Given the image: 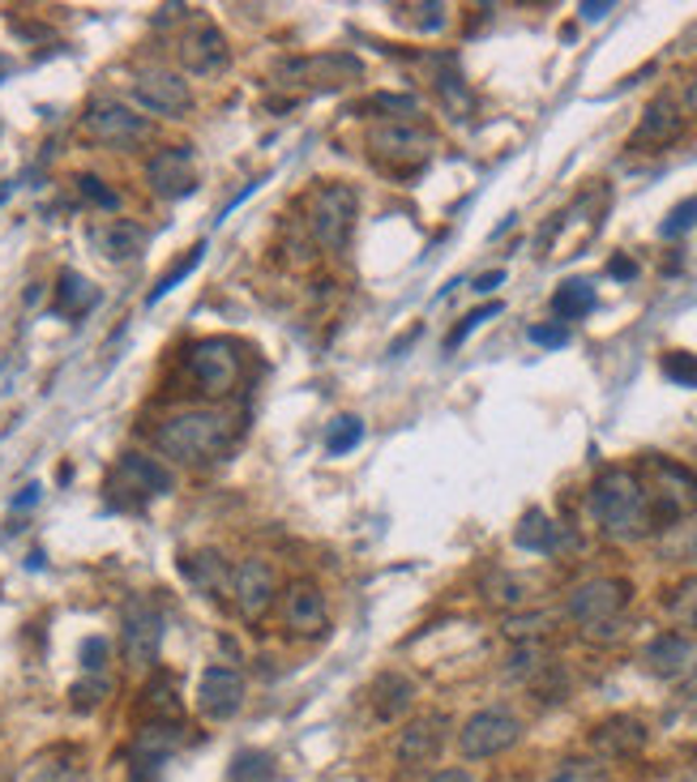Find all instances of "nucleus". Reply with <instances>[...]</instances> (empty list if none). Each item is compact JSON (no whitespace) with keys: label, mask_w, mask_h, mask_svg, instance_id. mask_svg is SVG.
I'll return each instance as SVG.
<instances>
[{"label":"nucleus","mask_w":697,"mask_h":782,"mask_svg":"<svg viewBox=\"0 0 697 782\" xmlns=\"http://www.w3.org/2000/svg\"><path fill=\"white\" fill-rule=\"evenodd\" d=\"M501 282H505V270H492V274H484V279H475V291H479V295H488V291H497Z\"/></svg>","instance_id":"50"},{"label":"nucleus","mask_w":697,"mask_h":782,"mask_svg":"<svg viewBox=\"0 0 697 782\" xmlns=\"http://www.w3.org/2000/svg\"><path fill=\"white\" fill-rule=\"evenodd\" d=\"M356 116H386V124H411V116H419L416 94H372L364 99Z\"/></svg>","instance_id":"30"},{"label":"nucleus","mask_w":697,"mask_h":782,"mask_svg":"<svg viewBox=\"0 0 697 782\" xmlns=\"http://www.w3.org/2000/svg\"><path fill=\"white\" fill-rule=\"evenodd\" d=\"M146 180H150L155 197H163V201H180V197H189L197 189L193 150H189V146H168V150L150 154V163H146Z\"/></svg>","instance_id":"13"},{"label":"nucleus","mask_w":697,"mask_h":782,"mask_svg":"<svg viewBox=\"0 0 697 782\" xmlns=\"http://www.w3.org/2000/svg\"><path fill=\"white\" fill-rule=\"evenodd\" d=\"M356 214H360V193L351 184H321L308 197V231L317 240V249L342 252L351 244L356 231Z\"/></svg>","instance_id":"3"},{"label":"nucleus","mask_w":697,"mask_h":782,"mask_svg":"<svg viewBox=\"0 0 697 782\" xmlns=\"http://www.w3.org/2000/svg\"><path fill=\"white\" fill-rule=\"evenodd\" d=\"M552 629V615L535 612V615H509L505 620V633L514 638V642H535L539 633H548Z\"/></svg>","instance_id":"39"},{"label":"nucleus","mask_w":697,"mask_h":782,"mask_svg":"<svg viewBox=\"0 0 697 782\" xmlns=\"http://www.w3.org/2000/svg\"><path fill=\"white\" fill-rule=\"evenodd\" d=\"M590 513L613 539H641V534L664 527L659 509L646 492V479L625 471V467H608L590 483Z\"/></svg>","instance_id":"1"},{"label":"nucleus","mask_w":697,"mask_h":782,"mask_svg":"<svg viewBox=\"0 0 697 782\" xmlns=\"http://www.w3.org/2000/svg\"><path fill=\"white\" fill-rule=\"evenodd\" d=\"M78 193H82L90 205H99V210H116V205H120V193L108 189L99 176H78Z\"/></svg>","instance_id":"42"},{"label":"nucleus","mask_w":697,"mask_h":782,"mask_svg":"<svg viewBox=\"0 0 697 782\" xmlns=\"http://www.w3.org/2000/svg\"><path fill=\"white\" fill-rule=\"evenodd\" d=\"M78 774H82L78 749H48L22 770V782H78Z\"/></svg>","instance_id":"24"},{"label":"nucleus","mask_w":697,"mask_h":782,"mask_svg":"<svg viewBox=\"0 0 697 782\" xmlns=\"http://www.w3.org/2000/svg\"><path fill=\"white\" fill-rule=\"evenodd\" d=\"M368 701H372V714L381 723H394V719H402L416 705V684L407 675H398V671H381L372 680V689H368Z\"/></svg>","instance_id":"21"},{"label":"nucleus","mask_w":697,"mask_h":782,"mask_svg":"<svg viewBox=\"0 0 697 782\" xmlns=\"http://www.w3.org/2000/svg\"><path fill=\"white\" fill-rule=\"evenodd\" d=\"M282 620L291 629V638H321L326 624H330V612H326V594L312 586V582H291L287 590V603H282Z\"/></svg>","instance_id":"15"},{"label":"nucleus","mask_w":697,"mask_h":782,"mask_svg":"<svg viewBox=\"0 0 697 782\" xmlns=\"http://www.w3.org/2000/svg\"><path fill=\"white\" fill-rule=\"evenodd\" d=\"M189 372H193L197 390L206 393V398H227V393L240 385L245 363H240L236 342H227V338H201V342H193V351H189Z\"/></svg>","instance_id":"6"},{"label":"nucleus","mask_w":697,"mask_h":782,"mask_svg":"<svg viewBox=\"0 0 697 782\" xmlns=\"http://www.w3.org/2000/svg\"><path fill=\"white\" fill-rule=\"evenodd\" d=\"M641 668L659 680H680L694 668V642L685 633H659L655 642L641 650Z\"/></svg>","instance_id":"20"},{"label":"nucleus","mask_w":697,"mask_h":782,"mask_svg":"<svg viewBox=\"0 0 697 782\" xmlns=\"http://www.w3.org/2000/svg\"><path fill=\"white\" fill-rule=\"evenodd\" d=\"M120 645H125V663L146 671L159 659L163 645V612L150 599H129V608L120 615Z\"/></svg>","instance_id":"8"},{"label":"nucleus","mask_w":697,"mask_h":782,"mask_svg":"<svg viewBox=\"0 0 697 782\" xmlns=\"http://www.w3.org/2000/svg\"><path fill=\"white\" fill-rule=\"evenodd\" d=\"M180 64H185V73H193V78H210V73H219L227 64V39L219 27H193L185 39H180Z\"/></svg>","instance_id":"18"},{"label":"nucleus","mask_w":697,"mask_h":782,"mask_svg":"<svg viewBox=\"0 0 697 782\" xmlns=\"http://www.w3.org/2000/svg\"><path fill=\"white\" fill-rule=\"evenodd\" d=\"M231 594H236V608L240 615L257 624L261 615L275 608V594H279V573H275V564L261 557H249L236 564V573H231Z\"/></svg>","instance_id":"11"},{"label":"nucleus","mask_w":697,"mask_h":782,"mask_svg":"<svg viewBox=\"0 0 697 782\" xmlns=\"http://www.w3.org/2000/svg\"><path fill=\"white\" fill-rule=\"evenodd\" d=\"M437 94H441V103H446V112L454 116V120H467V112H471V90H467V82L454 73V69H446L441 78H437Z\"/></svg>","instance_id":"34"},{"label":"nucleus","mask_w":697,"mask_h":782,"mask_svg":"<svg viewBox=\"0 0 697 782\" xmlns=\"http://www.w3.org/2000/svg\"><path fill=\"white\" fill-rule=\"evenodd\" d=\"M595 308V287L586 279H569L560 282L557 291H552V312L560 317V325L565 321H578V317H586Z\"/></svg>","instance_id":"29"},{"label":"nucleus","mask_w":697,"mask_h":782,"mask_svg":"<svg viewBox=\"0 0 697 782\" xmlns=\"http://www.w3.org/2000/svg\"><path fill=\"white\" fill-rule=\"evenodd\" d=\"M685 108L697 116V73L689 78V82H685Z\"/></svg>","instance_id":"52"},{"label":"nucleus","mask_w":697,"mask_h":782,"mask_svg":"<svg viewBox=\"0 0 697 782\" xmlns=\"http://www.w3.org/2000/svg\"><path fill=\"white\" fill-rule=\"evenodd\" d=\"M599 779H604V770L595 761H565V765H557V774L548 782H599Z\"/></svg>","instance_id":"45"},{"label":"nucleus","mask_w":697,"mask_h":782,"mask_svg":"<svg viewBox=\"0 0 697 782\" xmlns=\"http://www.w3.org/2000/svg\"><path fill=\"white\" fill-rule=\"evenodd\" d=\"M201 257H206V244H193V249L185 252V257H180V261H176V265H171L168 274H163V279L155 282V287H150V295H146V304H159V300H163V295H168L171 287H176V282H185L189 279V274H193L197 265H201Z\"/></svg>","instance_id":"33"},{"label":"nucleus","mask_w":697,"mask_h":782,"mask_svg":"<svg viewBox=\"0 0 697 782\" xmlns=\"http://www.w3.org/2000/svg\"><path fill=\"white\" fill-rule=\"evenodd\" d=\"M522 740V723L509 710H479L467 719V726L458 731V749L467 761H488L501 756L505 749H514Z\"/></svg>","instance_id":"9"},{"label":"nucleus","mask_w":697,"mask_h":782,"mask_svg":"<svg viewBox=\"0 0 697 782\" xmlns=\"http://www.w3.org/2000/svg\"><path fill=\"white\" fill-rule=\"evenodd\" d=\"M275 78L282 86H305V90H342L364 82V60L351 52H321V57L282 60Z\"/></svg>","instance_id":"5"},{"label":"nucleus","mask_w":697,"mask_h":782,"mask_svg":"<svg viewBox=\"0 0 697 782\" xmlns=\"http://www.w3.org/2000/svg\"><path fill=\"white\" fill-rule=\"evenodd\" d=\"M236 432V420L219 411V407H197V411H180L171 415L159 432H155V445L159 453H168L171 462H210L219 458Z\"/></svg>","instance_id":"2"},{"label":"nucleus","mask_w":697,"mask_h":782,"mask_svg":"<svg viewBox=\"0 0 697 782\" xmlns=\"http://www.w3.org/2000/svg\"><path fill=\"white\" fill-rule=\"evenodd\" d=\"M99 304V291L82 279V274H73V270H64L57 282V312L60 317H86L90 308Z\"/></svg>","instance_id":"28"},{"label":"nucleus","mask_w":697,"mask_h":782,"mask_svg":"<svg viewBox=\"0 0 697 782\" xmlns=\"http://www.w3.org/2000/svg\"><path fill=\"white\" fill-rule=\"evenodd\" d=\"M629 594H634V586L625 578H595V582H586V586H578L569 594L565 612L574 615L583 629L599 633V629H608L616 615L629 608Z\"/></svg>","instance_id":"7"},{"label":"nucleus","mask_w":697,"mask_h":782,"mask_svg":"<svg viewBox=\"0 0 697 782\" xmlns=\"http://www.w3.org/2000/svg\"><path fill=\"white\" fill-rule=\"evenodd\" d=\"M578 13H583L586 22H599V18H608V13H613V4H608V0H604V4H599V0H586Z\"/></svg>","instance_id":"49"},{"label":"nucleus","mask_w":697,"mask_h":782,"mask_svg":"<svg viewBox=\"0 0 697 782\" xmlns=\"http://www.w3.org/2000/svg\"><path fill=\"white\" fill-rule=\"evenodd\" d=\"M514 543H518L522 552L548 557V552H557L560 548V527L544 513V509H530V513H522V522L514 527Z\"/></svg>","instance_id":"25"},{"label":"nucleus","mask_w":697,"mask_h":782,"mask_svg":"<svg viewBox=\"0 0 697 782\" xmlns=\"http://www.w3.org/2000/svg\"><path fill=\"white\" fill-rule=\"evenodd\" d=\"M501 308H505V304H497V300H492V304H484V308H475V312H467V317H462V325H458V330H454V334L446 338L449 351H454V347H462V338L475 334V330H479V325H484L488 317H501Z\"/></svg>","instance_id":"43"},{"label":"nucleus","mask_w":697,"mask_h":782,"mask_svg":"<svg viewBox=\"0 0 697 782\" xmlns=\"http://www.w3.org/2000/svg\"><path fill=\"white\" fill-rule=\"evenodd\" d=\"M668 608H671V615H676L680 624H694V629H697V578H689L685 586L671 594Z\"/></svg>","instance_id":"44"},{"label":"nucleus","mask_w":697,"mask_h":782,"mask_svg":"<svg viewBox=\"0 0 697 782\" xmlns=\"http://www.w3.org/2000/svg\"><path fill=\"white\" fill-rule=\"evenodd\" d=\"M82 124L99 146H112V150H133L150 133V124L138 112H129L125 103H116V99H94L86 108Z\"/></svg>","instance_id":"10"},{"label":"nucleus","mask_w":697,"mask_h":782,"mask_svg":"<svg viewBox=\"0 0 697 782\" xmlns=\"http://www.w3.org/2000/svg\"><path fill=\"white\" fill-rule=\"evenodd\" d=\"M176 749H180V726L171 723V719H155V723H146L138 731V740H133V761H138V770L141 765L159 770Z\"/></svg>","instance_id":"23"},{"label":"nucleus","mask_w":697,"mask_h":782,"mask_svg":"<svg viewBox=\"0 0 697 782\" xmlns=\"http://www.w3.org/2000/svg\"><path fill=\"white\" fill-rule=\"evenodd\" d=\"M441 749H446V719H441V714L416 719V723L398 735V761L411 765V770L432 765V761L441 756Z\"/></svg>","instance_id":"19"},{"label":"nucleus","mask_w":697,"mask_h":782,"mask_svg":"<svg viewBox=\"0 0 697 782\" xmlns=\"http://www.w3.org/2000/svg\"><path fill=\"white\" fill-rule=\"evenodd\" d=\"M133 94H138L141 108L155 112V116H180V112L193 108V90H189V82H185L180 73L163 69V64L141 69L138 82H133Z\"/></svg>","instance_id":"12"},{"label":"nucleus","mask_w":697,"mask_h":782,"mask_svg":"<svg viewBox=\"0 0 697 782\" xmlns=\"http://www.w3.org/2000/svg\"><path fill=\"white\" fill-rule=\"evenodd\" d=\"M360 441H364V420L338 415V420L330 423V432H326V453H330V458H342V453H351Z\"/></svg>","instance_id":"35"},{"label":"nucleus","mask_w":697,"mask_h":782,"mask_svg":"<svg viewBox=\"0 0 697 782\" xmlns=\"http://www.w3.org/2000/svg\"><path fill=\"white\" fill-rule=\"evenodd\" d=\"M608 274L620 282L638 279V261H634V257H613V261H608Z\"/></svg>","instance_id":"48"},{"label":"nucleus","mask_w":697,"mask_h":782,"mask_svg":"<svg viewBox=\"0 0 697 782\" xmlns=\"http://www.w3.org/2000/svg\"><path fill=\"white\" fill-rule=\"evenodd\" d=\"M9 193H13V184H0V205L9 201Z\"/></svg>","instance_id":"55"},{"label":"nucleus","mask_w":697,"mask_h":782,"mask_svg":"<svg viewBox=\"0 0 697 782\" xmlns=\"http://www.w3.org/2000/svg\"><path fill=\"white\" fill-rule=\"evenodd\" d=\"M680 129H685V116L676 108V99H671V94H659V99H650V108L641 112L629 146H634V150H664V146H671V141L680 138Z\"/></svg>","instance_id":"17"},{"label":"nucleus","mask_w":697,"mask_h":782,"mask_svg":"<svg viewBox=\"0 0 697 782\" xmlns=\"http://www.w3.org/2000/svg\"><path fill=\"white\" fill-rule=\"evenodd\" d=\"M94 244H99V252L108 261H133L146 249V231L138 223H129V219H116L103 231H94Z\"/></svg>","instance_id":"26"},{"label":"nucleus","mask_w":697,"mask_h":782,"mask_svg":"<svg viewBox=\"0 0 697 782\" xmlns=\"http://www.w3.org/2000/svg\"><path fill=\"white\" fill-rule=\"evenodd\" d=\"M548 663H552V659L544 654V645L518 642V645H514V654L505 659V675H509V680H527V684H530V680H535L539 671L548 668Z\"/></svg>","instance_id":"31"},{"label":"nucleus","mask_w":697,"mask_h":782,"mask_svg":"<svg viewBox=\"0 0 697 782\" xmlns=\"http://www.w3.org/2000/svg\"><path fill=\"white\" fill-rule=\"evenodd\" d=\"M530 342L535 347H548V351H557L569 342V325H560V321H548V325H530Z\"/></svg>","instance_id":"46"},{"label":"nucleus","mask_w":697,"mask_h":782,"mask_svg":"<svg viewBox=\"0 0 697 782\" xmlns=\"http://www.w3.org/2000/svg\"><path fill=\"white\" fill-rule=\"evenodd\" d=\"M112 693V684L103 680V675H90V680H82V684H73L69 689V701H73V710H94V705H103V698Z\"/></svg>","instance_id":"38"},{"label":"nucleus","mask_w":697,"mask_h":782,"mask_svg":"<svg viewBox=\"0 0 697 782\" xmlns=\"http://www.w3.org/2000/svg\"><path fill=\"white\" fill-rule=\"evenodd\" d=\"M646 740H650V731L634 714H608L604 723H595V731H590V749L599 756H608V761L638 756L646 749Z\"/></svg>","instance_id":"16"},{"label":"nucleus","mask_w":697,"mask_h":782,"mask_svg":"<svg viewBox=\"0 0 697 782\" xmlns=\"http://www.w3.org/2000/svg\"><path fill=\"white\" fill-rule=\"evenodd\" d=\"M270 779H275V756L257 753V749L236 753L231 770H227V782H270Z\"/></svg>","instance_id":"32"},{"label":"nucleus","mask_w":697,"mask_h":782,"mask_svg":"<svg viewBox=\"0 0 697 782\" xmlns=\"http://www.w3.org/2000/svg\"><path fill=\"white\" fill-rule=\"evenodd\" d=\"M103 663H108V642H103V638H90V642L82 645V668L90 671V675H103Z\"/></svg>","instance_id":"47"},{"label":"nucleus","mask_w":697,"mask_h":782,"mask_svg":"<svg viewBox=\"0 0 697 782\" xmlns=\"http://www.w3.org/2000/svg\"><path fill=\"white\" fill-rule=\"evenodd\" d=\"M437 150V138L424 124H377L368 129V154L386 176H416Z\"/></svg>","instance_id":"4"},{"label":"nucleus","mask_w":697,"mask_h":782,"mask_svg":"<svg viewBox=\"0 0 697 782\" xmlns=\"http://www.w3.org/2000/svg\"><path fill=\"white\" fill-rule=\"evenodd\" d=\"M664 377L676 381V385H685V390H697V355H689V351H668V355H664Z\"/></svg>","instance_id":"37"},{"label":"nucleus","mask_w":697,"mask_h":782,"mask_svg":"<svg viewBox=\"0 0 697 782\" xmlns=\"http://www.w3.org/2000/svg\"><path fill=\"white\" fill-rule=\"evenodd\" d=\"M39 501V488H34V483H30L27 492H22V497H18V501H13V509H27V504H34Z\"/></svg>","instance_id":"53"},{"label":"nucleus","mask_w":697,"mask_h":782,"mask_svg":"<svg viewBox=\"0 0 697 782\" xmlns=\"http://www.w3.org/2000/svg\"><path fill=\"white\" fill-rule=\"evenodd\" d=\"M185 578L193 582L201 594H223L231 590V569H227V560L219 552H197V557L185 560Z\"/></svg>","instance_id":"27"},{"label":"nucleus","mask_w":697,"mask_h":782,"mask_svg":"<svg viewBox=\"0 0 697 782\" xmlns=\"http://www.w3.org/2000/svg\"><path fill=\"white\" fill-rule=\"evenodd\" d=\"M402 18L416 30H446L449 9L446 4H402Z\"/></svg>","instance_id":"40"},{"label":"nucleus","mask_w":697,"mask_h":782,"mask_svg":"<svg viewBox=\"0 0 697 782\" xmlns=\"http://www.w3.org/2000/svg\"><path fill=\"white\" fill-rule=\"evenodd\" d=\"M116 479H120L129 492H138L141 501L171 492V471H163L155 458H141V453H125L120 467H116Z\"/></svg>","instance_id":"22"},{"label":"nucleus","mask_w":697,"mask_h":782,"mask_svg":"<svg viewBox=\"0 0 697 782\" xmlns=\"http://www.w3.org/2000/svg\"><path fill=\"white\" fill-rule=\"evenodd\" d=\"M685 693H689V698L697 701V663H694V668H689V680H685Z\"/></svg>","instance_id":"54"},{"label":"nucleus","mask_w":697,"mask_h":782,"mask_svg":"<svg viewBox=\"0 0 697 782\" xmlns=\"http://www.w3.org/2000/svg\"><path fill=\"white\" fill-rule=\"evenodd\" d=\"M694 227H697V197H685L680 205H671V214L664 219L659 235L676 240V235H685V231H694Z\"/></svg>","instance_id":"41"},{"label":"nucleus","mask_w":697,"mask_h":782,"mask_svg":"<svg viewBox=\"0 0 697 782\" xmlns=\"http://www.w3.org/2000/svg\"><path fill=\"white\" fill-rule=\"evenodd\" d=\"M428 782H475L467 770H441V774H432Z\"/></svg>","instance_id":"51"},{"label":"nucleus","mask_w":697,"mask_h":782,"mask_svg":"<svg viewBox=\"0 0 697 782\" xmlns=\"http://www.w3.org/2000/svg\"><path fill=\"white\" fill-rule=\"evenodd\" d=\"M484 594H488V603H501V608H518V603H527L530 586L522 578H514V573H492L488 582H484Z\"/></svg>","instance_id":"36"},{"label":"nucleus","mask_w":697,"mask_h":782,"mask_svg":"<svg viewBox=\"0 0 697 782\" xmlns=\"http://www.w3.org/2000/svg\"><path fill=\"white\" fill-rule=\"evenodd\" d=\"M245 705V675L236 668H206L197 680V710L215 723L236 719Z\"/></svg>","instance_id":"14"}]
</instances>
